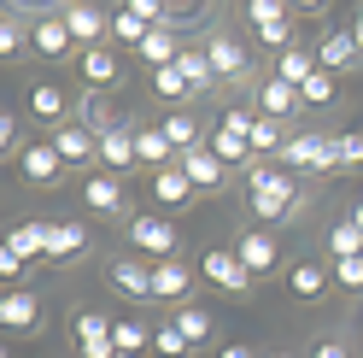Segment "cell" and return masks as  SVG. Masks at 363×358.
I'll return each mask as SVG.
<instances>
[{
    "mask_svg": "<svg viewBox=\"0 0 363 358\" xmlns=\"http://www.w3.org/2000/svg\"><path fill=\"white\" fill-rule=\"evenodd\" d=\"M305 206L299 183H293V170L276 165V159H252L246 165V212L258 223H293Z\"/></svg>",
    "mask_w": 363,
    "mask_h": 358,
    "instance_id": "cell-1",
    "label": "cell"
},
{
    "mask_svg": "<svg viewBox=\"0 0 363 358\" xmlns=\"http://www.w3.org/2000/svg\"><path fill=\"white\" fill-rule=\"evenodd\" d=\"M111 311H100V305H77L71 311V347H77V358H118V335H111Z\"/></svg>",
    "mask_w": 363,
    "mask_h": 358,
    "instance_id": "cell-2",
    "label": "cell"
},
{
    "mask_svg": "<svg viewBox=\"0 0 363 358\" xmlns=\"http://www.w3.org/2000/svg\"><path fill=\"white\" fill-rule=\"evenodd\" d=\"M252 124H258V112H246V106H229L217 118L211 129V153L223 165H252Z\"/></svg>",
    "mask_w": 363,
    "mask_h": 358,
    "instance_id": "cell-3",
    "label": "cell"
},
{
    "mask_svg": "<svg viewBox=\"0 0 363 358\" xmlns=\"http://www.w3.org/2000/svg\"><path fill=\"white\" fill-rule=\"evenodd\" d=\"M129 247L141 253V259H176V247H182V229L164 217V212H141V217H129Z\"/></svg>",
    "mask_w": 363,
    "mask_h": 358,
    "instance_id": "cell-4",
    "label": "cell"
},
{
    "mask_svg": "<svg viewBox=\"0 0 363 358\" xmlns=\"http://www.w3.org/2000/svg\"><path fill=\"white\" fill-rule=\"evenodd\" d=\"M199 276H206L211 288H223V294H252V271L240 264L235 247H211V253H199Z\"/></svg>",
    "mask_w": 363,
    "mask_h": 358,
    "instance_id": "cell-5",
    "label": "cell"
},
{
    "mask_svg": "<svg viewBox=\"0 0 363 358\" xmlns=\"http://www.w3.org/2000/svg\"><path fill=\"white\" fill-rule=\"evenodd\" d=\"M71 112H77V106L65 100V88H59V82H48V77L30 82V94H24V118H35L48 136H53L59 124H71Z\"/></svg>",
    "mask_w": 363,
    "mask_h": 358,
    "instance_id": "cell-6",
    "label": "cell"
},
{
    "mask_svg": "<svg viewBox=\"0 0 363 358\" xmlns=\"http://www.w3.org/2000/svg\"><path fill=\"white\" fill-rule=\"evenodd\" d=\"M65 18V30H71L77 48H106V36H111V18L94 6V0H71V6H59Z\"/></svg>",
    "mask_w": 363,
    "mask_h": 358,
    "instance_id": "cell-7",
    "label": "cell"
},
{
    "mask_svg": "<svg viewBox=\"0 0 363 358\" xmlns=\"http://www.w3.org/2000/svg\"><path fill=\"white\" fill-rule=\"evenodd\" d=\"M82 206L94 212V217H123V212H129L123 176H111V170H88V176H82Z\"/></svg>",
    "mask_w": 363,
    "mask_h": 358,
    "instance_id": "cell-8",
    "label": "cell"
},
{
    "mask_svg": "<svg viewBox=\"0 0 363 358\" xmlns=\"http://www.w3.org/2000/svg\"><path fill=\"white\" fill-rule=\"evenodd\" d=\"M106 288L123 300H152V259H106Z\"/></svg>",
    "mask_w": 363,
    "mask_h": 358,
    "instance_id": "cell-9",
    "label": "cell"
},
{
    "mask_svg": "<svg viewBox=\"0 0 363 358\" xmlns=\"http://www.w3.org/2000/svg\"><path fill=\"white\" fill-rule=\"evenodd\" d=\"M65 170H71V165L59 159L53 141H30L24 153H18V176H24L30 188H53V183H65Z\"/></svg>",
    "mask_w": 363,
    "mask_h": 358,
    "instance_id": "cell-10",
    "label": "cell"
},
{
    "mask_svg": "<svg viewBox=\"0 0 363 358\" xmlns=\"http://www.w3.org/2000/svg\"><path fill=\"white\" fill-rule=\"evenodd\" d=\"M41 294H30V288H6L0 294V329H12V335H35L41 329Z\"/></svg>",
    "mask_w": 363,
    "mask_h": 358,
    "instance_id": "cell-11",
    "label": "cell"
},
{
    "mask_svg": "<svg viewBox=\"0 0 363 358\" xmlns=\"http://www.w3.org/2000/svg\"><path fill=\"white\" fill-rule=\"evenodd\" d=\"M30 53L35 59H65V53H77V41H71V30H65V18L59 12H41V18H30Z\"/></svg>",
    "mask_w": 363,
    "mask_h": 358,
    "instance_id": "cell-12",
    "label": "cell"
},
{
    "mask_svg": "<svg viewBox=\"0 0 363 358\" xmlns=\"http://www.w3.org/2000/svg\"><path fill=\"white\" fill-rule=\"evenodd\" d=\"M77 77H82L88 94H106V88H118L123 65H118V53H111V48H82V53H77Z\"/></svg>",
    "mask_w": 363,
    "mask_h": 358,
    "instance_id": "cell-13",
    "label": "cell"
},
{
    "mask_svg": "<svg viewBox=\"0 0 363 358\" xmlns=\"http://www.w3.org/2000/svg\"><path fill=\"white\" fill-rule=\"evenodd\" d=\"M206 53H211V71H217V82H246L252 77V59H246V48L235 36H206Z\"/></svg>",
    "mask_w": 363,
    "mask_h": 358,
    "instance_id": "cell-14",
    "label": "cell"
},
{
    "mask_svg": "<svg viewBox=\"0 0 363 358\" xmlns=\"http://www.w3.org/2000/svg\"><path fill=\"white\" fill-rule=\"evenodd\" d=\"M328 141H334V136H287V147H281L276 165H287V170H334Z\"/></svg>",
    "mask_w": 363,
    "mask_h": 358,
    "instance_id": "cell-15",
    "label": "cell"
},
{
    "mask_svg": "<svg viewBox=\"0 0 363 358\" xmlns=\"http://www.w3.org/2000/svg\"><path fill=\"white\" fill-rule=\"evenodd\" d=\"M48 141L59 147V159H65V165H100V136H94V129H82L77 118H71V124H59Z\"/></svg>",
    "mask_w": 363,
    "mask_h": 358,
    "instance_id": "cell-16",
    "label": "cell"
},
{
    "mask_svg": "<svg viewBox=\"0 0 363 358\" xmlns=\"http://www.w3.org/2000/svg\"><path fill=\"white\" fill-rule=\"evenodd\" d=\"M235 253H240V264L252 276H276L281 271V247H276V235H269V229H246L235 241Z\"/></svg>",
    "mask_w": 363,
    "mask_h": 358,
    "instance_id": "cell-17",
    "label": "cell"
},
{
    "mask_svg": "<svg viewBox=\"0 0 363 358\" xmlns=\"http://www.w3.org/2000/svg\"><path fill=\"white\" fill-rule=\"evenodd\" d=\"M176 165L188 170V183H194V194H217L223 183H229V165H223V159H217L211 147H194V153H182Z\"/></svg>",
    "mask_w": 363,
    "mask_h": 358,
    "instance_id": "cell-18",
    "label": "cell"
},
{
    "mask_svg": "<svg viewBox=\"0 0 363 358\" xmlns=\"http://www.w3.org/2000/svg\"><path fill=\"white\" fill-rule=\"evenodd\" d=\"M328 282H334V264H323V259H299V264L287 271V294L299 300V305H311V300L328 294Z\"/></svg>",
    "mask_w": 363,
    "mask_h": 358,
    "instance_id": "cell-19",
    "label": "cell"
},
{
    "mask_svg": "<svg viewBox=\"0 0 363 358\" xmlns=\"http://www.w3.org/2000/svg\"><path fill=\"white\" fill-rule=\"evenodd\" d=\"M88 253V229L77 217H59V223H48V264H77Z\"/></svg>",
    "mask_w": 363,
    "mask_h": 358,
    "instance_id": "cell-20",
    "label": "cell"
},
{
    "mask_svg": "<svg viewBox=\"0 0 363 358\" xmlns=\"http://www.w3.org/2000/svg\"><path fill=\"white\" fill-rule=\"evenodd\" d=\"M152 300H170V305H188L194 300V276L182 259H158L152 264Z\"/></svg>",
    "mask_w": 363,
    "mask_h": 358,
    "instance_id": "cell-21",
    "label": "cell"
},
{
    "mask_svg": "<svg viewBox=\"0 0 363 358\" xmlns=\"http://www.w3.org/2000/svg\"><path fill=\"white\" fill-rule=\"evenodd\" d=\"M357 59H363V48H357L352 24L346 30H323V41H316V65H323V71H352Z\"/></svg>",
    "mask_w": 363,
    "mask_h": 358,
    "instance_id": "cell-22",
    "label": "cell"
},
{
    "mask_svg": "<svg viewBox=\"0 0 363 358\" xmlns=\"http://www.w3.org/2000/svg\"><path fill=\"white\" fill-rule=\"evenodd\" d=\"M141 159H135V124L123 118L111 136H100V170H111V176H123V170H135Z\"/></svg>",
    "mask_w": 363,
    "mask_h": 358,
    "instance_id": "cell-23",
    "label": "cell"
},
{
    "mask_svg": "<svg viewBox=\"0 0 363 358\" xmlns=\"http://www.w3.org/2000/svg\"><path fill=\"white\" fill-rule=\"evenodd\" d=\"M135 159H141V165H152V170H170L182 153L170 147V136H164L158 124H135Z\"/></svg>",
    "mask_w": 363,
    "mask_h": 358,
    "instance_id": "cell-24",
    "label": "cell"
},
{
    "mask_svg": "<svg viewBox=\"0 0 363 358\" xmlns=\"http://www.w3.org/2000/svg\"><path fill=\"white\" fill-rule=\"evenodd\" d=\"M258 112H264V118H293V112H305V100H299V88H293V82L264 77L258 82Z\"/></svg>",
    "mask_w": 363,
    "mask_h": 358,
    "instance_id": "cell-25",
    "label": "cell"
},
{
    "mask_svg": "<svg viewBox=\"0 0 363 358\" xmlns=\"http://www.w3.org/2000/svg\"><path fill=\"white\" fill-rule=\"evenodd\" d=\"M170 323L182 329V341H188L194 352H199V347H206L211 335H217V323H211V311L199 305V300H188V305H176V311H170Z\"/></svg>",
    "mask_w": 363,
    "mask_h": 358,
    "instance_id": "cell-26",
    "label": "cell"
},
{
    "mask_svg": "<svg viewBox=\"0 0 363 358\" xmlns=\"http://www.w3.org/2000/svg\"><path fill=\"white\" fill-rule=\"evenodd\" d=\"M135 59H141L147 71H164V65H176V59H182V41H176V30H170V24H158V30L141 41V48H135Z\"/></svg>",
    "mask_w": 363,
    "mask_h": 358,
    "instance_id": "cell-27",
    "label": "cell"
},
{
    "mask_svg": "<svg viewBox=\"0 0 363 358\" xmlns=\"http://www.w3.org/2000/svg\"><path fill=\"white\" fill-rule=\"evenodd\" d=\"M152 200H158V206H188V200H194L188 170H182V165H170V170H152Z\"/></svg>",
    "mask_w": 363,
    "mask_h": 358,
    "instance_id": "cell-28",
    "label": "cell"
},
{
    "mask_svg": "<svg viewBox=\"0 0 363 358\" xmlns=\"http://www.w3.org/2000/svg\"><path fill=\"white\" fill-rule=\"evenodd\" d=\"M176 65H182V77H188V94H194V100L217 88V71H211V53H206V48H188Z\"/></svg>",
    "mask_w": 363,
    "mask_h": 358,
    "instance_id": "cell-29",
    "label": "cell"
},
{
    "mask_svg": "<svg viewBox=\"0 0 363 358\" xmlns=\"http://www.w3.org/2000/svg\"><path fill=\"white\" fill-rule=\"evenodd\" d=\"M12 253H24L30 264H48V223H18V229L6 235Z\"/></svg>",
    "mask_w": 363,
    "mask_h": 358,
    "instance_id": "cell-30",
    "label": "cell"
},
{
    "mask_svg": "<svg viewBox=\"0 0 363 358\" xmlns=\"http://www.w3.org/2000/svg\"><path fill=\"white\" fill-rule=\"evenodd\" d=\"M323 65H316V53H305V48H287V53H276V77L281 82H293V88H305Z\"/></svg>",
    "mask_w": 363,
    "mask_h": 358,
    "instance_id": "cell-31",
    "label": "cell"
},
{
    "mask_svg": "<svg viewBox=\"0 0 363 358\" xmlns=\"http://www.w3.org/2000/svg\"><path fill=\"white\" fill-rule=\"evenodd\" d=\"M152 36V24H147V18H135L129 6H118V12H111V41H118V48H141V41Z\"/></svg>",
    "mask_w": 363,
    "mask_h": 358,
    "instance_id": "cell-32",
    "label": "cell"
},
{
    "mask_svg": "<svg viewBox=\"0 0 363 358\" xmlns=\"http://www.w3.org/2000/svg\"><path fill=\"white\" fill-rule=\"evenodd\" d=\"M328 259H363V229H357L352 217L328 223Z\"/></svg>",
    "mask_w": 363,
    "mask_h": 358,
    "instance_id": "cell-33",
    "label": "cell"
},
{
    "mask_svg": "<svg viewBox=\"0 0 363 358\" xmlns=\"http://www.w3.org/2000/svg\"><path fill=\"white\" fill-rule=\"evenodd\" d=\"M71 118H77L82 129H94V136H111V129L123 124V118H111V112H106V100H100V94H82V100H77V112H71Z\"/></svg>",
    "mask_w": 363,
    "mask_h": 358,
    "instance_id": "cell-34",
    "label": "cell"
},
{
    "mask_svg": "<svg viewBox=\"0 0 363 358\" xmlns=\"http://www.w3.org/2000/svg\"><path fill=\"white\" fill-rule=\"evenodd\" d=\"M158 129L170 136L176 153H194V147H199V124L188 118V112H164V118H158Z\"/></svg>",
    "mask_w": 363,
    "mask_h": 358,
    "instance_id": "cell-35",
    "label": "cell"
},
{
    "mask_svg": "<svg viewBox=\"0 0 363 358\" xmlns=\"http://www.w3.org/2000/svg\"><path fill=\"white\" fill-rule=\"evenodd\" d=\"M281 147H287L281 124H276V118H264V112H258V124H252V159H281Z\"/></svg>",
    "mask_w": 363,
    "mask_h": 358,
    "instance_id": "cell-36",
    "label": "cell"
},
{
    "mask_svg": "<svg viewBox=\"0 0 363 358\" xmlns=\"http://www.w3.org/2000/svg\"><path fill=\"white\" fill-rule=\"evenodd\" d=\"M111 335H118V352H152V329L141 318H118Z\"/></svg>",
    "mask_w": 363,
    "mask_h": 358,
    "instance_id": "cell-37",
    "label": "cell"
},
{
    "mask_svg": "<svg viewBox=\"0 0 363 358\" xmlns=\"http://www.w3.org/2000/svg\"><path fill=\"white\" fill-rule=\"evenodd\" d=\"M24 48H30V24L24 18H0V59H24Z\"/></svg>",
    "mask_w": 363,
    "mask_h": 358,
    "instance_id": "cell-38",
    "label": "cell"
},
{
    "mask_svg": "<svg viewBox=\"0 0 363 358\" xmlns=\"http://www.w3.org/2000/svg\"><path fill=\"white\" fill-rule=\"evenodd\" d=\"M328 153H334V170H357V165H363V136H357V129H346V136L328 141Z\"/></svg>",
    "mask_w": 363,
    "mask_h": 358,
    "instance_id": "cell-39",
    "label": "cell"
},
{
    "mask_svg": "<svg viewBox=\"0 0 363 358\" xmlns=\"http://www.w3.org/2000/svg\"><path fill=\"white\" fill-rule=\"evenodd\" d=\"M152 94H158V100H194V94H188V77H182V65L152 71Z\"/></svg>",
    "mask_w": 363,
    "mask_h": 358,
    "instance_id": "cell-40",
    "label": "cell"
},
{
    "mask_svg": "<svg viewBox=\"0 0 363 358\" xmlns=\"http://www.w3.org/2000/svg\"><path fill=\"white\" fill-rule=\"evenodd\" d=\"M246 24H252V30L287 24V0H246Z\"/></svg>",
    "mask_w": 363,
    "mask_h": 358,
    "instance_id": "cell-41",
    "label": "cell"
},
{
    "mask_svg": "<svg viewBox=\"0 0 363 358\" xmlns=\"http://www.w3.org/2000/svg\"><path fill=\"white\" fill-rule=\"evenodd\" d=\"M299 100H305V106H334V100H340V82H334V71H316V77L299 88Z\"/></svg>",
    "mask_w": 363,
    "mask_h": 358,
    "instance_id": "cell-42",
    "label": "cell"
},
{
    "mask_svg": "<svg viewBox=\"0 0 363 358\" xmlns=\"http://www.w3.org/2000/svg\"><path fill=\"white\" fill-rule=\"evenodd\" d=\"M152 352H158V358H188L194 347L182 341V329H176V323H158V329H152Z\"/></svg>",
    "mask_w": 363,
    "mask_h": 358,
    "instance_id": "cell-43",
    "label": "cell"
},
{
    "mask_svg": "<svg viewBox=\"0 0 363 358\" xmlns=\"http://www.w3.org/2000/svg\"><path fill=\"white\" fill-rule=\"evenodd\" d=\"M334 288L340 294H363V259H334Z\"/></svg>",
    "mask_w": 363,
    "mask_h": 358,
    "instance_id": "cell-44",
    "label": "cell"
},
{
    "mask_svg": "<svg viewBox=\"0 0 363 358\" xmlns=\"http://www.w3.org/2000/svg\"><path fill=\"white\" fill-rule=\"evenodd\" d=\"M0 276H6V288H24L30 259H24V253H12V247H0Z\"/></svg>",
    "mask_w": 363,
    "mask_h": 358,
    "instance_id": "cell-45",
    "label": "cell"
},
{
    "mask_svg": "<svg viewBox=\"0 0 363 358\" xmlns=\"http://www.w3.org/2000/svg\"><path fill=\"white\" fill-rule=\"evenodd\" d=\"M123 6H129L135 18H147L152 30H158V24H170V0H123Z\"/></svg>",
    "mask_w": 363,
    "mask_h": 358,
    "instance_id": "cell-46",
    "label": "cell"
},
{
    "mask_svg": "<svg viewBox=\"0 0 363 358\" xmlns=\"http://www.w3.org/2000/svg\"><path fill=\"white\" fill-rule=\"evenodd\" d=\"M18 118H24V112H0V153H12V159L24 153L18 147Z\"/></svg>",
    "mask_w": 363,
    "mask_h": 358,
    "instance_id": "cell-47",
    "label": "cell"
},
{
    "mask_svg": "<svg viewBox=\"0 0 363 358\" xmlns=\"http://www.w3.org/2000/svg\"><path fill=\"white\" fill-rule=\"evenodd\" d=\"M311 358H352V347L340 341V335H328V341H316V347H311Z\"/></svg>",
    "mask_w": 363,
    "mask_h": 358,
    "instance_id": "cell-48",
    "label": "cell"
},
{
    "mask_svg": "<svg viewBox=\"0 0 363 358\" xmlns=\"http://www.w3.org/2000/svg\"><path fill=\"white\" fill-rule=\"evenodd\" d=\"M287 12H305V18H323L328 0H287Z\"/></svg>",
    "mask_w": 363,
    "mask_h": 358,
    "instance_id": "cell-49",
    "label": "cell"
},
{
    "mask_svg": "<svg viewBox=\"0 0 363 358\" xmlns=\"http://www.w3.org/2000/svg\"><path fill=\"white\" fill-rule=\"evenodd\" d=\"M217 358H264V352H252V347H240V341H229V347H223Z\"/></svg>",
    "mask_w": 363,
    "mask_h": 358,
    "instance_id": "cell-50",
    "label": "cell"
},
{
    "mask_svg": "<svg viewBox=\"0 0 363 358\" xmlns=\"http://www.w3.org/2000/svg\"><path fill=\"white\" fill-rule=\"evenodd\" d=\"M352 36H357V48H363V12H357V18H352Z\"/></svg>",
    "mask_w": 363,
    "mask_h": 358,
    "instance_id": "cell-51",
    "label": "cell"
},
{
    "mask_svg": "<svg viewBox=\"0 0 363 358\" xmlns=\"http://www.w3.org/2000/svg\"><path fill=\"white\" fill-rule=\"evenodd\" d=\"M352 223H357V229H363V200H357V206H352Z\"/></svg>",
    "mask_w": 363,
    "mask_h": 358,
    "instance_id": "cell-52",
    "label": "cell"
},
{
    "mask_svg": "<svg viewBox=\"0 0 363 358\" xmlns=\"http://www.w3.org/2000/svg\"><path fill=\"white\" fill-rule=\"evenodd\" d=\"M264 358H293V352H264Z\"/></svg>",
    "mask_w": 363,
    "mask_h": 358,
    "instance_id": "cell-53",
    "label": "cell"
},
{
    "mask_svg": "<svg viewBox=\"0 0 363 358\" xmlns=\"http://www.w3.org/2000/svg\"><path fill=\"white\" fill-rule=\"evenodd\" d=\"M118 358H141V352H118Z\"/></svg>",
    "mask_w": 363,
    "mask_h": 358,
    "instance_id": "cell-54",
    "label": "cell"
},
{
    "mask_svg": "<svg viewBox=\"0 0 363 358\" xmlns=\"http://www.w3.org/2000/svg\"><path fill=\"white\" fill-rule=\"evenodd\" d=\"M65 6H71V0H65Z\"/></svg>",
    "mask_w": 363,
    "mask_h": 358,
    "instance_id": "cell-55",
    "label": "cell"
},
{
    "mask_svg": "<svg viewBox=\"0 0 363 358\" xmlns=\"http://www.w3.org/2000/svg\"><path fill=\"white\" fill-rule=\"evenodd\" d=\"M188 358H194V352H188Z\"/></svg>",
    "mask_w": 363,
    "mask_h": 358,
    "instance_id": "cell-56",
    "label": "cell"
}]
</instances>
